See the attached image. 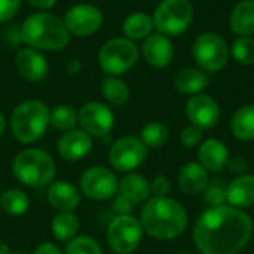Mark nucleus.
<instances>
[{
  "instance_id": "32",
  "label": "nucleus",
  "mask_w": 254,
  "mask_h": 254,
  "mask_svg": "<svg viewBox=\"0 0 254 254\" xmlns=\"http://www.w3.org/2000/svg\"><path fill=\"white\" fill-rule=\"evenodd\" d=\"M232 57L243 65L254 64V39L250 36H240L232 45Z\"/></svg>"
},
{
  "instance_id": "8",
  "label": "nucleus",
  "mask_w": 254,
  "mask_h": 254,
  "mask_svg": "<svg viewBox=\"0 0 254 254\" xmlns=\"http://www.w3.org/2000/svg\"><path fill=\"white\" fill-rule=\"evenodd\" d=\"M193 60L202 71L216 73L222 70L229 60L228 43L216 33H202L193 43Z\"/></svg>"
},
{
  "instance_id": "42",
  "label": "nucleus",
  "mask_w": 254,
  "mask_h": 254,
  "mask_svg": "<svg viewBox=\"0 0 254 254\" xmlns=\"http://www.w3.org/2000/svg\"><path fill=\"white\" fill-rule=\"evenodd\" d=\"M4 127H6V122H4V118L0 115V135L3 134V131H4Z\"/></svg>"
},
{
  "instance_id": "44",
  "label": "nucleus",
  "mask_w": 254,
  "mask_h": 254,
  "mask_svg": "<svg viewBox=\"0 0 254 254\" xmlns=\"http://www.w3.org/2000/svg\"><path fill=\"white\" fill-rule=\"evenodd\" d=\"M182 254H190V253H182Z\"/></svg>"
},
{
  "instance_id": "30",
  "label": "nucleus",
  "mask_w": 254,
  "mask_h": 254,
  "mask_svg": "<svg viewBox=\"0 0 254 254\" xmlns=\"http://www.w3.org/2000/svg\"><path fill=\"white\" fill-rule=\"evenodd\" d=\"M77 122V113L70 106H58L51 112L49 124L58 131H70Z\"/></svg>"
},
{
  "instance_id": "9",
  "label": "nucleus",
  "mask_w": 254,
  "mask_h": 254,
  "mask_svg": "<svg viewBox=\"0 0 254 254\" xmlns=\"http://www.w3.org/2000/svg\"><path fill=\"white\" fill-rule=\"evenodd\" d=\"M141 238V223L129 214L118 216L109 225L107 243L116 254H131L140 246Z\"/></svg>"
},
{
  "instance_id": "39",
  "label": "nucleus",
  "mask_w": 254,
  "mask_h": 254,
  "mask_svg": "<svg viewBox=\"0 0 254 254\" xmlns=\"http://www.w3.org/2000/svg\"><path fill=\"white\" fill-rule=\"evenodd\" d=\"M228 168L234 174H246V171L249 170V162L246 158L237 156L228 161Z\"/></svg>"
},
{
  "instance_id": "13",
  "label": "nucleus",
  "mask_w": 254,
  "mask_h": 254,
  "mask_svg": "<svg viewBox=\"0 0 254 254\" xmlns=\"http://www.w3.org/2000/svg\"><path fill=\"white\" fill-rule=\"evenodd\" d=\"M80 188L85 196L97 201L112 198L118 190V180L113 173L103 167L86 170L80 179Z\"/></svg>"
},
{
  "instance_id": "22",
  "label": "nucleus",
  "mask_w": 254,
  "mask_h": 254,
  "mask_svg": "<svg viewBox=\"0 0 254 254\" xmlns=\"http://www.w3.org/2000/svg\"><path fill=\"white\" fill-rule=\"evenodd\" d=\"M208 82L210 80L205 71L198 68H185L176 76L174 86L180 94L196 95L208 86Z\"/></svg>"
},
{
  "instance_id": "27",
  "label": "nucleus",
  "mask_w": 254,
  "mask_h": 254,
  "mask_svg": "<svg viewBox=\"0 0 254 254\" xmlns=\"http://www.w3.org/2000/svg\"><path fill=\"white\" fill-rule=\"evenodd\" d=\"M79 231V220L71 211H60L52 220V234L58 241H70Z\"/></svg>"
},
{
  "instance_id": "37",
  "label": "nucleus",
  "mask_w": 254,
  "mask_h": 254,
  "mask_svg": "<svg viewBox=\"0 0 254 254\" xmlns=\"http://www.w3.org/2000/svg\"><path fill=\"white\" fill-rule=\"evenodd\" d=\"M170 189H171L170 180L164 176H158L150 185V190L155 196H167Z\"/></svg>"
},
{
  "instance_id": "21",
  "label": "nucleus",
  "mask_w": 254,
  "mask_h": 254,
  "mask_svg": "<svg viewBox=\"0 0 254 254\" xmlns=\"http://www.w3.org/2000/svg\"><path fill=\"white\" fill-rule=\"evenodd\" d=\"M179 185L180 189L188 195H196L204 192L208 185V174L207 170L196 162L186 164L179 174Z\"/></svg>"
},
{
  "instance_id": "26",
  "label": "nucleus",
  "mask_w": 254,
  "mask_h": 254,
  "mask_svg": "<svg viewBox=\"0 0 254 254\" xmlns=\"http://www.w3.org/2000/svg\"><path fill=\"white\" fill-rule=\"evenodd\" d=\"M231 129L240 140H254V104L243 106L235 112L231 122Z\"/></svg>"
},
{
  "instance_id": "1",
  "label": "nucleus",
  "mask_w": 254,
  "mask_h": 254,
  "mask_svg": "<svg viewBox=\"0 0 254 254\" xmlns=\"http://www.w3.org/2000/svg\"><path fill=\"white\" fill-rule=\"evenodd\" d=\"M253 235L249 214L234 207H213L193 226V243L202 254H237Z\"/></svg>"
},
{
  "instance_id": "16",
  "label": "nucleus",
  "mask_w": 254,
  "mask_h": 254,
  "mask_svg": "<svg viewBox=\"0 0 254 254\" xmlns=\"http://www.w3.org/2000/svg\"><path fill=\"white\" fill-rule=\"evenodd\" d=\"M15 64L19 74L30 82H40L48 74V63L45 57L33 48L21 49L16 54Z\"/></svg>"
},
{
  "instance_id": "23",
  "label": "nucleus",
  "mask_w": 254,
  "mask_h": 254,
  "mask_svg": "<svg viewBox=\"0 0 254 254\" xmlns=\"http://www.w3.org/2000/svg\"><path fill=\"white\" fill-rule=\"evenodd\" d=\"M231 28L238 36L254 34V0L240 1L231 15Z\"/></svg>"
},
{
  "instance_id": "36",
  "label": "nucleus",
  "mask_w": 254,
  "mask_h": 254,
  "mask_svg": "<svg viewBox=\"0 0 254 254\" xmlns=\"http://www.w3.org/2000/svg\"><path fill=\"white\" fill-rule=\"evenodd\" d=\"M21 0H0V22L10 19L19 9Z\"/></svg>"
},
{
  "instance_id": "17",
  "label": "nucleus",
  "mask_w": 254,
  "mask_h": 254,
  "mask_svg": "<svg viewBox=\"0 0 254 254\" xmlns=\"http://www.w3.org/2000/svg\"><path fill=\"white\" fill-rule=\"evenodd\" d=\"M92 149V138L83 129H70L58 140V153L67 161H79Z\"/></svg>"
},
{
  "instance_id": "43",
  "label": "nucleus",
  "mask_w": 254,
  "mask_h": 254,
  "mask_svg": "<svg viewBox=\"0 0 254 254\" xmlns=\"http://www.w3.org/2000/svg\"><path fill=\"white\" fill-rule=\"evenodd\" d=\"M9 254H24V253H21V252H13V253H9Z\"/></svg>"
},
{
  "instance_id": "12",
  "label": "nucleus",
  "mask_w": 254,
  "mask_h": 254,
  "mask_svg": "<svg viewBox=\"0 0 254 254\" xmlns=\"http://www.w3.org/2000/svg\"><path fill=\"white\" fill-rule=\"evenodd\" d=\"M77 121L86 134L95 137L107 135L115 124L112 110L106 104L97 101H89L83 104L77 113Z\"/></svg>"
},
{
  "instance_id": "6",
  "label": "nucleus",
  "mask_w": 254,
  "mask_h": 254,
  "mask_svg": "<svg viewBox=\"0 0 254 254\" xmlns=\"http://www.w3.org/2000/svg\"><path fill=\"white\" fill-rule=\"evenodd\" d=\"M138 60V48L129 39H110L107 40L100 52L98 63L104 73L110 76H119L127 73Z\"/></svg>"
},
{
  "instance_id": "18",
  "label": "nucleus",
  "mask_w": 254,
  "mask_h": 254,
  "mask_svg": "<svg viewBox=\"0 0 254 254\" xmlns=\"http://www.w3.org/2000/svg\"><path fill=\"white\" fill-rule=\"evenodd\" d=\"M226 201L234 208H249L254 204V176L243 174L226 186Z\"/></svg>"
},
{
  "instance_id": "40",
  "label": "nucleus",
  "mask_w": 254,
  "mask_h": 254,
  "mask_svg": "<svg viewBox=\"0 0 254 254\" xmlns=\"http://www.w3.org/2000/svg\"><path fill=\"white\" fill-rule=\"evenodd\" d=\"M34 254H63L61 250L55 246V244H51V243H45L42 246H39L36 249Z\"/></svg>"
},
{
  "instance_id": "19",
  "label": "nucleus",
  "mask_w": 254,
  "mask_h": 254,
  "mask_svg": "<svg viewBox=\"0 0 254 254\" xmlns=\"http://www.w3.org/2000/svg\"><path fill=\"white\" fill-rule=\"evenodd\" d=\"M198 158H199L201 165L205 170L220 171L228 165L229 152L222 141H219L216 138H208L201 144Z\"/></svg>"
},
{
  "instance_id": "35",
  "label": "nucleus",
  "mask_w": 254,
  "mask_h": 254,
  "mask_svg": "<svg viewBox=\"0 0 254 254\" xmlns=\"http://www.w3.org/2000/svg\"><path fill=\"white\" fill-rule=\"evenodd\" d=\"M201 138H202L201 129L196 128V127H193V125L186 127V128L182 131V134H180V140H182V143H183L186 147H193V146H196V144L201 141Z\"/></svg>"
},
{
  "instance_id": "7",
  "label": "nucleus",
  "mask_w": 254,
  "mask_h": 254,
  "mask_svg": "<svg viewBox=\"0 0 254 254\" xmlns=\"http://www.w3.org/2000/svg\"><path fill=\"white\" fill-rule=\"evenodd\" d=\"M152 19L161 34L179 36L188 30L193 19L192 3L189 0H162Z\"/></svg>"
},
{
  "instance_id": "20",
  "label": "nucleus",
  "mask_w": 254,
  "mask_h": 254,
  "mask_svg": "<svg viewBox=\"0 0 254 254\" xmlns=\"http://www.w3.org/2000/svg\"><path fill=\"white\" fill-rule=\"evenodd\" d=\"M48 201L58 211H73L80 202V195L73 185L67 182H55L49 186Z\"/></svg>"
},
{
  "instance_id": "38",
  "label": "nucleus",
  "mask_w": 254,
  "mask_h": 254,
  "mask_svg": "<svg viewBox=\"0 0 254 254\" xmlns=\"http://www.w3.org/2000/svg\"><path fill=\"white\" fill-rule=\"evenodd\" d=\"M132 205L134 202L129 201L128 198H125L124 195H119L115 202H113V210L118 213V216H125V214H129L131 210H132Z\"/></svg>"
},
{
  "instance_id": "41",
  "label": "nucleus",
  "mask_w": 254,
  "mask_h": 254,
  "mask_svg": "<svg viewBox=\"0 0 254 254\" xmlns=\"http://www.w3.org/2000/svg\"><path fill=\"white\" fill-rule=\"evenodd\" d=\"M30 1V4L31 6H34V7H37V9H51V7H54L55 6V3L58 1V0H28Z\"/></svg>"
},
{
  "instance_id": "25",
  "label": "nucleus",
  "mask_w": 254,
  "mask_h": 254,
  "mask_svg": "<svg viewBox=\"0 0 254 254\" xmlns=\"http://www.w3.org/2000/svg\"><path fill=\"white\" fill-rule=\"evenodd\" d=\"M153 28V19L143 12L131 13L124 21V33L129 40H143L152 34Z\"/></svg>"
},
{
  "instance_id": "24",
  "label": "nucleus",
  "mask_w": 254,
  "mask_h": 254,
  "mask_svg": "<svg viewBox=\"0 0 254 254\" xmlns=\"http://www.w3.org/2000/svg\"><path fill=\"white\" fill-rule=\"evenodd\" d=\"M119 190H121V195L128 198L134 204L146 201L149 198V195L152 193L149 182L140 174L125 176L119 183Z\"/></svg>"
},
{
  "instance_id": "2",
  "label": "nucleus",
  "mask_w": 254,
  "mask_h": 254,
  "mask_svg": "<svg viewBox=\"0 0 254 254\" xmlns=\"http://www.w3.org/2000/svg\"><path fill=\"white\" fill-rule=\"evenodd\" d=\"M141 228L156 240L180 237L188 226V213L182 204L167 196H155L141 210Z\"/></svg>"
},
{
  "instance_id": "10",
  "label": "nucleus",
  "mask_w": 254,
  "mask_h": 254,
  "mask_svg": "<svg viewBox=\"0 0 254 254\" xmlns=\"http://www.w3.org/2000/svg\"><path fill=\"white\" fill-rule=\"evenodd\" d=\"M147 155V147L137 137H122L110 149V164L116 171L127 173L140 167Z\"/></svg>"
},
{
  "instance_id": "33",
  "label": "nucleus",
  "mask_w": 254,
  "mask_h": 254,
  "mask_svg": "<svg viewBox=\"0 0 254 254\" xmlns=\"http://www.w3.org/2000/svg\"><path fill=\"white\" fill-rule=\"evenodd\" d=\"M65 254H103V250L91 237H77L67 243Z\"/></svg>"
},
{
  "instance_id": "4",
  "label": "nucleus",
  "mask_w": 254,
  "mask_h": 254,
  "mask_svg": "<svg viewBox=\"0 0 254 254\" xmlns=\"http://www.w3.org/2000/svg\"><path fill=\"white\" fill-rule=\"evenodd\" d=\"M51 112L39 100H28L15 107L10 116V127L15 138L21 143H33L39 140L48 125Z\"/></svg>"
},
{
  "instance_id": "28",
  "label": "nucleus",
  "mask_w": 254,
  "mask_h": 254,
  "mask_svg": "<svg viewBox=\"0 0 254 254\" xmlns=\"http://www.w3.org/2000/svg\"><path fill=\"white\" fill-rule=\"evenodd\" d=\"M101 92L103 97L113 106H122L129 98V88L127 83L116 76H107L104 77L101 83Z\"/></svg>"
},
{
  "instance_id": "5",
  "label": "nucleus",
  "mask_w": 254,
  "mask_h": 254,
  "mask_svg": "<svg viewBox=\"0 0 254 254\" xmlns=\"http://www.w3.org/2000/svg\"><path fill=\"white\" fill-rule=\"evenodd\" d=\"M15 177L30 186L42 188L55 177V164L51 155L40 149H27L16 155L12 164Z\"/></svg>"
},
{
  "instance_id": "15",
  "label": "nucleus",
  "mask_w": 254,
  "mask_h": 254,
  "mask_svg": "<svg viewBox=\"0 0 254 254\" xmlns=\"http://www.w3.org/2000/svg\"><path fill=\"white\" fill-rule=\"evenodd\" d=\"M141 54L147 64L156 68H162V67H167L173 61L174 48L168 36L156 33L144 39Z\"/></svg>"
},
{
  "instance_id": "34",
  "label": "nucleus",
  "mask_w": 254,
  "mask_h": 254,
  "mask_svg": "<svg viewBox=\"0 0 254 254\" xmlns=\"http://www.w3.org/2000/svg\"><path fill=\"white\" fill-rule=\"evenodd\" d=\"M204 201L211 207H220L226 202V188L222 182L214 180L204 189Z\"/></svg>"
},
{
  "instance_id": "29",
  "label": "nucleus",
  "mask_w": 254,
  "mask_h": 254,
  "mask_svg": "<svg viewBox=\"0 0 254 254\" xmlns=\"http://www.w3.org/2000/svg\"><path fill=\"white\" fill-rule=\"evenodd\" d=\"M0 207L12 216H21L24 214L28 207H30V201L27 198V195L18 189H12V190H6L1 196H0Z\"/></svg>"
},
{
  "instance_id": "31",
  "label": "nucleus",
  "mask_w": 254,
  "mask_h": 254,
  "mask_svg": "<svg viewBox=\"0 0 254 254\" xmlns=\"http://www.w3.org/2000/svg\"><path fill=\"white\" fill-rule=\"evenodd\" d=\"M168 138V129L161 122H150L141 129V141L146 147H161Z\"/></svg>"
},
{
  "instance_id": "11",
  "label": "nucleus",
  "mask_w": 254,
  "mask_h": 254,
  "mask_svg": "<svg viewBox=\"0 0 254 254\" xmlns=\"http://www.w3.org/2000/svg\"><path fill=\"white\" fill-rule=\"evenodd\" d=\"M103 19L104 16L97 6L82 3L70 7L65 12L64 24L70 34L77 37H86L100 30V27L103 25Z\"/></svg>"
},
{
  "instance_id": "14",
  "label": "nucleus",
  "mask_w": 254,
  "mask_h": 254,
  "mask_svg": "<svg viewBox=\"0 0 254 254\" xmlns=\"http://www.w3.org/2000/svg\"><path fill=\"white\" fill-rule=\"evenodd\" d=\"M186 115L190 124L199 129L213 128L220 118V109L214 98L205 94L192 95L186 104Z\"/></svg>"
},
{
  "instance_id": "3",
  "label": "nucleus",
  "mask_w": 254,
  "mask_h": 254,
  "mask_svg": "<svg viewBox=\"0 0 254 254\" xmlns=\"http://www.w3.org/2000/svg\"><path fill=\"white\" fill-rule=\"evenodd\" d=\"M21 37L36 51H61L70 42L64 21L48 12L30 15L22 24Z\"/></svg>"
}]
</instances>
